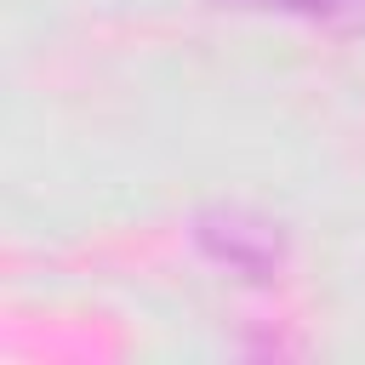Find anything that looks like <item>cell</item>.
I'll use <instances>...</instances> for the list:
<instances>
[{
	"mask_svg": "<svg viewBox=\"0 0 365 365\" xmlns=\"http://www.w3.org/2000/svg\"><path fill=\"white\" fill-rule=\"evenodd\" d=\"M222 6L291 11V17H319V23H336V17H359V11H365V0H222Z\"/></svg>",
	"mask_w": 365,
	"mask_h": 365,
	"instance_id": "1",
	"label": "cell"
}]
</instances>
